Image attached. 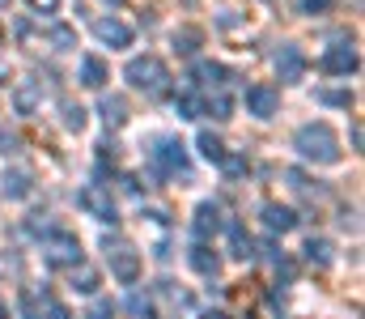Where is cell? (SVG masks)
<instances>
[{
    "label": "cell",
    "instance_id": "24",
    "mask_svg": "<svg viewBox=\"0 0 365 319\" xmlns=\"http://www.w3.org/2000/svg\"><path fill=\"white\" fill-rule=\"evenodd\" d=\"M221 171H225L230 179H242V175L251 171V162H247L242 153H225V158H221Z\"/></svg>",
    "mask_w": 365,
    "mask_h": 319
},
{
    "label": "cell",
    "instance_id": "36",
    "mask_svg": "<svg viewBox=\"0 0 365 319\" xmlns=\"http://www.w3.org/2000/svg\"><path fill=\"white\" fill-rule=\"evenodd\" d=\"M0 9H9V0H0Z\"/></svg>",
    "mask_w": 365,
    "mask_h": 319
},
{
    "label": "cell",
    "instance_id": "16",
    "mask_svg": "<svg viewBox=\"0 0 365 319\" xmlns=\"http://www.w3.org/2000/svg\"><path fill=\"white\" fill-rule=\"evenodd\" d=\"M98 111H102L106 128H123V123H128V98H123V94H106V98L98 103Z\"/></svg>",
    "mask_w": 365,
    "mask_h": 319
},
{
    "label": "cell",
    "instance_id": "20",
    "mask_svg": "<svg viewBox=\"0 0 365 319\" xmlns=\"http://www.w3.org/2000/svg\"><path fill=\"white\" fill-rule=\"evenodd\" d=\"M98 285H102L98 268H90V264H77V268H73V290H77V294H98Z\"/></svg>",
    "mask_w": 365,
    "mask_h": 319
},
{
    "label": "cell",
    "instance_id": "13",
    "mask_svg": "<svg viewBox=\"0 0 365 319\" xmlns=\"http://www.w3.org/2000/svg\"><path fill=\"white\" fill-rule=\"evenodd\" d=\"M187 260H191V268H195L200 277H217V273H221V255H217L212 247H204V243H195Z\"/></svg>",
    "mask_w": 365,
    "mask_h": 319
},
{
    "label": "cell",
    "instance_id": "4",
    "mask_svg": "<svg viewBox=\"0 0 365 319\" xmlns=\"http://www.w3.org/2000/svg\"><path fill=\"white\" fill-rule=\"evenodd\" d=\"M153 166H158L162 175H170V179H191V162H187V149H182L179 141H158Z\"/></svg>",
    "mask_w": 365,
    "mask_h": 319
},
{
    "label": "cell",
    "instance_id": "23",
    "mask_svg": "<svg viewBox=\"0 0 365 319\" xmlns=\"http://www.w3.org/2000/svg\"><path fill=\"white\" fill-rule=\"evenodd\" d=\"M195 145H200V153H204L208 162H221V158H225V145H221V136H212V132H200Z\"/></svg>",
    "mask_w": 365,
    "mask_h": 319
},
{
    "label": "cell",
    "instance_id": "33",
    "mask_svg": "<svg viewBox=\"0 0 365 319\" xmlns=\"http://www.w3.org/2000/svg\"><path fill=\"white\" fill-rule=\"evenodd\" d=\"M30 9H34V13H56L60 0H30Z\"/></svg>",
    "mask_w": 365,
    "mask_h": 319
},
{
    "label": "cell",
    "instance_id": "22",
    "mask_svg": "<svg viewBox=\"0 0 365 319\" xmlns=\"http://www.w3.org/2000/svg\"><path fill=\"white\" fill-rule=\"evenodd\" d=\"M200 43H204V34H200L195 26H182V30H175V51H182V56H191Z\"/></svg>",
    "mask_w": 365,
    "mask_h": 319
},
{
    "label": "cell",
    "instance_id": "37",
    "mask_svg": "<svg viewBox=\"0 0 365 319\" xmlns=\"http://www.w3.org/2000/svg\"><path fill=\"white\" fill-rule=\"evenodd\" d=\"M0 77H4V73H0Z\"/></svg>",
    "mask_w": 365,
    "mask_h": 319
},
{
    "label": "cell",
    "instance_id": "29",
    "mask_svg": "<svg viewBox=\"0 0 365 319\" xmlns=\"http://www.w3.org/2000/svg\"><path fill=\"white\" fill-rule=\"evenodd\" d=\"M319 103H327V106H353V94H349V90H319Z\"/></svg>",
    "mask_w": 365,
    "mask_h": 319
},
{
    "label": "cell",
    "instance_id": "27",
    "mask_svg": "<svg viewBox=\"0 0 365 319\" xmlns=\"http://www.w3.org/2000/svg\"><path fill=\"white\" fill-rule=\"evenodd\" d=\"M175 111H179V119H195V115L204 111V103H200L195 94H182V98H175Z\"/></svg>",
    "mask_w": 365,
    "mask_h": 319
},
{
    "label": "cell",
    "instance_id": "6",
    "mask_svg": "<svg viewBox=\"0 0 365 319\" xmlns=\"http://www.w3.org/2000/svg\"><path fill=\"white\" fill-rule=\"evenodd\" d=\"M106 260H110V277L115 281H123V285H132L136 277H140V251L136 247H128V243H106Z\"/></svg>",
    "mask_w": 365,
    "mask_h": 319
},
{
    "label": "cell",
    "instance_id": "17",
    "mask_svg": "<svg viewBox=\"0 0 365 319\" xmlns=\"http://www.w3.org/2000/svg\"><path fill=\"white\" fill-rule=\"evenodd\" d=\"M225 77H230V69H225V64H212V60H200V64H195V86L221 90V86H225Z\"/></svg>",
    "mask_w": 365,
    "mask_h": 319
},
{
    "label": "cell",
    "instance_id": "32",
    "mask_svg": "<svg viewBox=\"0 0 365 319\" xmlns=\"http://www.w3.org/2000/svg\"><path fill=\"white\" fill-rule=\"evenodd\" d=\"M327 9H336V0H302V13H327Z\"/></svg>",
    "mask_w": 365,
    "mask_h": 319
},
{
    "label": "cell",
    "instance_id": "8",
    "mask_svg": "<svg viewBox=\"0 0 365 319\" xmlns=\"http://www.w3.org/2000/svg\"><path fill=\"white\" fill-rule=\"evenodd\" d=\"M276 77H280V86H293V81L306 77V56H302V47L280 43V51H276Z\"/></svg>",
    "mask_w": 365,
    "mask_h": 319
},
{
    "label": "cell",
    "instance_id": "14",
    "mask_svg": "<svg viewBox=\"0 0 365 319\" xmlns=\"http://www.w3.org/2000/svg\"><path fill=\"white\" fill-rule=\"evenodd\" d=\"M264 226L272 234H289V230H297V213L284 205H264Z\"/></svg>",
    "mask_w": 365,
    "mask_h": 319
},
{
    "label": "cell",
    "instance_id": "7",
    "mask_svg": "<svg viewBox=\"0 0 365 319\" xmlns=\"http://www.w3.org/2000/svg\"><path fill=\"white\" fill-rule=\"evenodd\" d=\"M357 64H361V56H357L353 39H340V43L327 47V56H323V73H331V77H349V73H357Z\"/></svg>",
    "mask_w": 365,
    "mask_h": 319
},
{
    "label": "cell",
    "instance_id": "35",
    "mask_svg": "<svg viewBox=\"0 0 365 319\" xmlns=\"http://www.w3.org/2000/svg\"><path fill=\"white\" fill-rule=\"evenodd\" d=\"M0 319H9V307H4V303H0Z\"/></svg>",
    "mask_w": 365,
    "mask_h": 319
},
{
    "label": "cell",
    "instance_id": "10",
    "mask_svg": "<svg viewBox=\"0 0 365 319\" xmlns=\"http://www.w3.org/2000/svg\"><path fill=\"white\" fill-rule=\"evenodd\" d=\"M247 111L255 119H272L276 111H280V90L276 86H251L247 90Z\"/></svg>",
    "mask_w": 365,
    "mask_h": 319
},
{
    "label": "cell",
    "instance_id": "12",
    "mask_svg": "<svg viewBox=\"0 0 365 319\" xmlns=\"http://www.w3.org/2000/svg\"><path fill=\"white\" fill-rule=\"evenodd\" d=\"M0 192H4L9 201H26V196L34 192V175H30V171H21V166L4 171V179H0Z\"/></svg>",
    "mask_w": 365,
    "mask_h": 319
},
{
    "label": "cell",
    "instance_id": "18",
    "mask_svg": "<svg viewBox=\"0 0 365 319\" xmlns=\"http://www.w3.org/2000/svg\"><path fill=\"white\" fill-rule=\"evenodd\" d=\"M230 255H234V260H251V255H255V243H251V234H247L238 221H230Z\"/></svg>",
    "mask_w": 365,
    "mask_h": 319
},
{
    "label": "cell",
    "instance_id": "9",
    "mask_svg": "<svg viewBox=\"0 0 365 319\" xmlns=\"http://www.w3.org/2000/svg\"><path fill=\"white\" fill-rule=\"evenodd\" d=\"M93 34H98V43H106L110 51L132 47V26L119 21V17H98V21H93Z\"/></svg>",
    "mask_w": 365,
    "mask_h": 319
},
{
    "label": "cell",
    "instance_id": "2",
    "mask_svg": "<svg viewBox=\"0 0 365 319\" xmlns=\"http://www.w3.org/2000/svg\"><path fill=\"white\" fill-rule=\"evenodd\" d=\"M123 77L132 81V90H145V94H166V81H170V73H166V64L158 60V56H136V60H128V69H123Z\"/></svg>",
    "mask_w": 365,
    "mask_h": 319
},
{
    "label": "cell",
    "instance_id": "5",
    "mask_svg": "<svg viewBox=\"0 0 365 319\" xmlns=\"http://www.w3.org/2000/svg\"><path fill=\"white\" fill-rule=\"evenodd\" d=\"M77 205H81V213H90L93 221H110L115 226V201H110V188H102V183H86L81 192H77Z\"/></svg>",
    "mask_w": 365,
    "mask_h": 319
},
{
    "label": "cell",
    "instance_id": "28",
    "mask_svg": "<svg viewBox=\"0 0 365 319\" xmlns=\"http://www.w3.org/2000/svg\"><path fill=\"white\" fill-rule=\"evenodd\" d=\"M204 111H208V115H217V119H230V111H234V103H230L225 94H212V98L204 103Z\"/></svg>",
    "mask_w": 365,
    "mask_h": 319
},
{
    "label": "cell",
    "instance_id": "26",
    "mask_svg": "<svg viewBox=\"0 0 365 319\" xmlns=\"http://www.w3.org/2000/svg\"><path fill=\"white\" fill-rule=\"evenodd\" d=\"M128 311H132V315H140V319H153V298L136 290V294L128 298Z\"/></svg>",
    "mask_w": 365,
    "mask_h": 319
},
{
    "label": "cell",
    "instance_id": "19",
    "mask_svg": "<svg viewBox=\"0 0 365 319\" xmlns=\"http://www.w3.org/2000/svg\"><path fill=\"white\" fill-rule=\"evenodd\" d=\"M217 230H221V209L217 205H200L195 209V238H208Z\"/></svg>",
    "mask_w": 365,
    "mask_h": 319
},
{
    "label": "cell",
    "instance_id": "34",
    "mask_svg": "<svg viewBox=\"0 0 365 319\" xmlns=\"http://www.w3.org/2000/svg\"><path fill=\"white\" fill-rule=\"evenodd\" d=\"M17 149V136H9V132H0V153H13Z\"/></svg>",
    "mask_w": 365,
    "mask_h": 319
},
{
    "label": "cell",
    "instance_id": "15",
    "mask_svg": "<svg viewBox=\"0 0 365 319\" xmlns=\"http://www.w3.org/2000/svg\"><path fill=\"white\" fill-rule=\"evenodd\" d=\"M77 81L90 86V90H102V86H106V64H102L98 56H81V64H77Z\"/></svg>",
    "mask_w": 365,
    "mask_h": 319
},
{
    "label": "cell",
    "instance_id": "25",
    "mask_svg": "<svg viewBox=\"0 0 365 319\" xmlns=\"http://www.w3.org/2000/svg\"><path fill=\"white\" fill-rule=\"evenodd\" d=\"M60 111H64V128H68V132H81V128H86V106L64 103Z\"/></svg>",
    "mask_w": 365,
    "mask_h": 319
},
{
    "label": "cell",
    "instance_id": "30",
    "mask_svg": "<svg viewBox=\"0 0 365 319\" xmlns=\"http://www.w3.org/2000/svg\"><path fill=\"white\" fill-rule=\"evenodd\" d=\"M43 319H73V315H68L56 298H47V294H43Z\"/></svg>",
    "mask_w": 365,
    "mask_h": 319
},
{
    "label": "cell",
    "instance_id": "31",
    "mask_svg": "<svg viewBox=\"0 0 365 319\" xmlns=\"http://www.w3.org/2000/svg\"><path fill=\"white\" fill-rule=\"evenodd\" d=\"M51 43H56V47H73V43H77V34H73L68 26H56V30H51Z\"/></svg>",
    "mask_w": 365,
    "mask_h": 319
},
{
    "label": "cell",
    "instance_id": "11",
    "mask_svg": "<svg viewBox=\"0 0 365 319\" xmlns=\"http://www.w3.org/2000/svg\"><path fill=\"white\" fill-rule=\"evenodd\" d=\"M9 103H13V111H17V115H34V111L43 106V86L26 77V81H17V86H13Z\"/></svg>",
    "mask_w": 365,
    "mask_h": 319
},
{
    "label": "cell",
    "instance_id": "21",
    "mask_svg": "<svg viewBox=\"0 0 365 319\" xmlns=\"http://www.w3.org/2000/svg\"><path fill=\"white\" fill-rule=\"evenodd\" d=\"M306 260H310L314 268H331V243H327V238H310V243H306Z\"/></svg>",
    "mask_w": 365,
    "mask_h": 319
},
{
    "label": "cell",
    "instance_id": "3",
    "mask_svg": "<svg viewBox=\"0 0 365 319\" xmlns=\"http://www.w3.org/2000/svg\"><path fill=\"white\" fill-rule=\"evenodd\" d=\"M43 260L51 268H77L81 264V238L68 234V230H51L43 238Z\"/></svg>",
    "mask_w": 365,
    "mask_h": 319
},
{
    "label": "cell",
    "instance_id": "1",
    "mask_svg": "<svg viewBox=\"0 0 365 319\" xmlns=\"http://www.w3.org/2000/svg\"><path fill=\"white\" fill-rule=\"evenodd\" d=\"M293 149H297L306 162H314V166H336V162H340V136H336L331 123H323V119L302 123V128L293 132Z\"/></svg>",
    "mask_w": 365,
    "mask_h": 319
}]
</instances>
